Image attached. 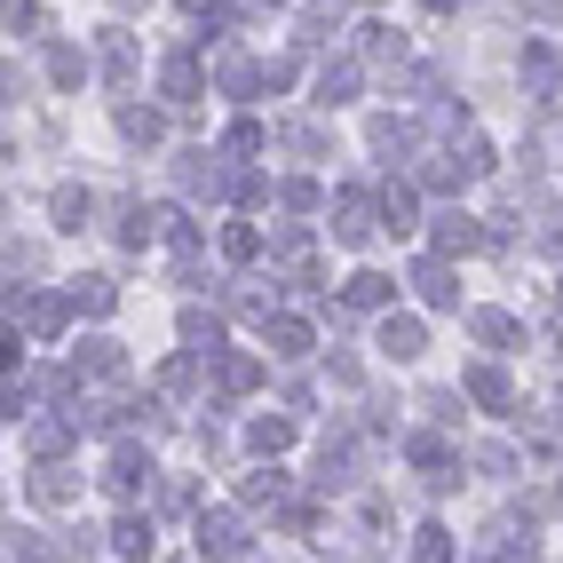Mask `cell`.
<instances>
[{
    "label": "cell",
    "instance_id": "obj_1",
    "mask_svg": "<svg viewBox=\"0 0 563 563\" xmlns=\"http://www.w3.org/2000/svg\"><path fill=\"white\" fill-rule=\"evenodd\" d=\"M191 548H199V563H239L246 555V523L231 516V508H199V523H191Z\"/></svg>",
    "mask_w": 563,
    "mask_h": 563
},
{
    "label": "cell",
    "instance_id": "obj_2",
    "mask_svg": "<svg viewBox=\"0 0 563 563\" xmlns=\"http://www.w3.org/2000/svg\"><path fill=\"white\" fill-rule=\"evenodd\" d=\"M71 382H80V389H120V382H128V350L96 333V342L71 350Z\"/></svg>",
    "mask_w": 563,
    "mask_h": 563
},
{
    "label": "cell",
    "instance_id": "obj_3",
    "mask_svg": "<svg viewBox=\"0 0 563 563\" xmlns=\"http://www.w3.org/2000/svg\"><path fill=\"white\" fill-rule=\"evenodd\" d=\"M64 310H71V294H9V325H24L32 342H56Z\"/></svg>",
    "mask_w": 563,
    "mask_h": 563
},
{
    "label": "cell",
    "instance_id": "obj_4",
    "mask_svg": "<svg viewBox=\"0 0 563 563\" xmlns=\"http://www.w3.org/2000/svg\"><path fill=\"white\" fill-rule=\"evenodd\" d=\"M468 563H532V508H523V516H500L493 532L476 540Z\"/></svg>",
    "mask_w": 563,
    "mask_h": 563
},
{
    "label": "cell",
    "instance_id": "obj_5",
    "mask_svg": "<svg viewBox=\"0 0 563 563\" xmlns=\"http://www.w3.org/2000/svg\"><path fill=\"white\" fill-rule=\"evenodd\" d=\"M373 231H382V199H365V191L333 199V239L342 246H373Z\"/></svg>",
    "mask_w": 563,
    "mask_h": 563
},
{
    "label": "cell",
    "instance_id": "obj_6",
    "mask_svg": "<svg viewBox=\"0 0 563 563\" xmlns=\"http://www.w3.org/2000/svg\"><path fill=\"white\" fill-rule=\"evenodd\" d=\"M429 246H437V254H476V246H493V231H484L476 214H461V207H444V214L429 222Z\"/></svg>",
    "mask_w": 563,
    "mask_h": 563
},
{
    "label": "cell",
    "instance_id": "obj_7",
    "mask_svg": "<svg viewBox=\"0 0 563 563\" xmlns=\"http://www.w3.org/2000/svg\"><path fill=\"white\" fill-rule=\"evenodd\" d=\"M405 286L421 294L429 310H461V286H453V262H444V254H421V262H412V278H405Z\"/></svg>",
    "mask_w": 563,
    "mask_h": 563
},
{
    "label": "cell",
    "instance_id": "obj_8",
    "mask_svg": "<svg viewBox=\"0 0 563 563\" xmlns=\"http://www.w3.org/2000/svg\"><path fill=\"white\" fill-rule=\"evenodd\" d=\"M152 476H159V468H152V453H135V444L120 437V453H111V468H103V493H111V500H135Z\"/></svg>",
    "mask_w": 563,
    "mask_h": 563
},
{
    "label": "cell",
    "instance_id": "obj_9",
    "mask_svg": "<svg viewBox=\"0 0 563 563\" xmlns=\"http://www.w3.org/2000/svg\"><path fill=\"white\" fill-rule=\"evenodd\" d=\"M357 88H365V71H357V56H325V64H318V103H325V111H342V103H357Z\"/></svg>",
    "mask_w": 563,
    "mask_h": 563
},
{
    "label": "cell",
    "instance_id": "obj_10",
    "mask_svg": "<svg viewBox=\"0 0 563 563\" xmlns=\"http://www.w3.org/2000/svg\"><path fill=\"white\" fill-rule=\"evenodd\" d=\"M468 405H484V412H516V382H508V373L500 365H468Z\"/></svg>",
    "mask_w": 563,
    "mask_h": 563
},
{
    "label": "cell",
    "instance_id": "obj_11",
    "mask_svg": "<svg viewBox=\"0 0 563 563\" xmlns=\"http://www.w3.org/2000/svg\"><path fill=\"white\" fill-rule=\"evenodd\" d=\"M32 500H41V508H71V500H80V468L41 461V468H32Z\"/></svg>",
    "mask_w": 563,
    "mask_h": 563
},
{
    "label": "cell",
    "instance_id": "obj_12",
    "mask_svg": "<svg viewBox=\"0 0 563 563\" xmlns=\"http://www.w3.org/2000/svg\"><path fill=\"white\" fill-rule=\"evenodd\" d=\"M71 437H80V421H71V412H56V421H24V453H32V461H64Z\"/></svg>",
    "mask_w": 563,
    "mask_h": 563
},
{
    "label": "cell",
    "instance_id": "obj_13",
    "mask_svg": "<svg viewBox=\"0 0 563 563\" xmlns=\"http://www.w3.org/2000/svg\"><path fill=\"white\" fill-rule=\"evenodd\" d=\"M421 350H429V325H421V318H397V310H389V318H382V357L412 365Z\"/></svg>",
    "mask_w": 563,
    "mask_h": 563
},
{
    "label": "cell",
    "instance_id": "obj_14",
    "mask_svg": "<svg viewBox=\"0 0 563 563\" xmlns=\"http://www.w3.org/2000/svg\"><path fill=\"white\" fill-rule=\"evenodd\" d=\"M175 333H183V350H191V357H207V365L222 357V318H214V310H183Z\"/></svg>",
    "mask_w": 563,
    "mask_h": 563
},
{
    "label": "cell",
    "instance_id": "obj_15",
    "mask_svg": "<svg viewBox=\"0 0 563 563\" xmlns=\"http://www.w3.org/2000/svg\"><path fill=\"white\" fill-rule=\"evenodd\" d=\"M350 476H357V444H350V429H333L325 453H318V484H325V493H342Z\"/></svg>",
    "mask_w": 563,
    "mask_h": 563
},
{
    "label": "cell",
    "instance_id": "obj_16",
    "mask_svg": "<svg viewBox=\"0 0 563 563\" xmlns=\"http://www.w3.org/2000/svg\"><path fill=\"white\" fill-rule=\"evenodd\" d=\"M199 88H207V80H199V64H191V56H167V64H159V96H167L175 111H191Z\"/></svg>",
    "mask_w": 563,
    "mask_h": 563
},
{
    "label": "cell",
    "instance_id": "obj_17",
    "mask_svg": "<svg viewBox=\"0 0 563 563\" xmlns=\"http://www.w3.org/2000/svg\"><path fill=\"white\" fill-rule=\"evenodd\" d=\"M389 302H397V278L389 271H357L342 286V310H389Z\"/></svg>",
    "mask_w": 563,
    "mask_h": 563
},
{
    "label": "cell",
    "instance_id": "obj_18",
    "mask_svg": "<svg viewBox=\"0 0 563 563\" xmlns=\"http://www.w3.org/2000/svg\"><path fill=\"white\" fill-rule=\"evenodd\" d=\"M96 64H103V80H111V88H128V80H135V32L111 24V32H103V48H96Z\"/></svg>",
    "mask_w": 563,
    "mask_h": 563
},
{
    "label": "cell",
    "instance_id": "obj_19",
    "mask_svg": "<svg viewBox=\"0 0 563 563\" xmlns=\"http://www.w3.org/2000/svg\"><path fill=\"white\" fill-rule=\"evenodd\" d=\"M214 382H222V397H246V389H262V357H246V350H222V357H214Z\"/></svg>",
    "mask_w": 563,
    "mask_h": 563
},
{
    "label": "cell",
    "instance_id": "obj_20",
    "mask_svg": "<svg viewBox=\"0 0 563 563\" xmlns=\"http://www.w3.org/2000/svg\"><path fill=\"white\" fill-rule=\"evenodd\" d=\"M555 80H563V64H555V48H523V96H532V103H548L555 96Z\"/></svg>",
    "mask_w": 563,
    "mask_h": 563
},
{
    "label": "cell",
    "instance_id": "obj_21",
    "mask_svg": "<svg viewBox=\"0 0 563 563\" xmlns=\"http://www.w3.org/2000/svg\"><path fill=\"white\" fill-rule=\"evenodd\" d=\"M468 333H476L484 350H523V325L508 310H468Z\"/></svg>",
    "mask_w": 563,
    "mask_h": 563
},
{
    "label": "cell",
    "instance_id": "obj_22",
    "mask_svg": "<svg viewBox=\"0 0 563 563\" xmlns=\"http://www.w3.org/2000/svg\"><path fill=\"white\" fill-rule=\"evenodd\" d=\"M214 80H222V96H254V88H262V64L239 56V48H222V56H214Z\"/></svg>",
    "mask_w": 563,
    "mask_h": 563
},
{
    "label": "cell",
    "instance_id": "obj_23",
    "mask_svg": "<svg viewBox=\"0 0 563 563\" xmlns=\"http://www.w3.org/2000/svg\"><path fill=\"white\" fill-rule=\"evenodd\" d=\"M382 222H389V231H412V222H421V191H412L405 175L382 183Z\"/></svg>",
    "mask_w": 563,
    "mask_h": 563
},
{
    "label": "cell",
    "instance_id": "obj_24",
    "mask_svg": "<svg viewBox=\"0 0 563 563\" xmlns=\"http://www.w3.org/2000/svg\"><path fill=\"white\" fill-rule=\"evenodd\" d=\"M120 135L135 143V152H152V143L167 135V120H159V111H152V103H120Z\"/></svg>",
    "mask_w": 563,
    "mask_h": 563
},
{
    "label": "cell",
    "instance_id": "obj_25",
    "mask_svg": "<svg viewBox=\"0 0 563 563\" xmlns=\"http://www.w3.org/2000/svg\"><path fill=\"white\" fill-rule=\"evenodd\" d=\"M71 310H88V318H111V310H120V286H111L103 271H88L80 286H71Z\"/></svg>",
    "mask_w": 563,
    "mask_h": 563
},
{
    "label": "cell",
    "instance_id": "obj_26",
    "mask_svg": "<svg viewBox=\"0 0 563 563\" xmlns=\"http://www.w3.org/2000/svg\"><path fill=\"white\" fill-rule=\"evenodd\" d=\"M222 183H231V175H222L207 152H183V191H191V199H222Z\"/></svg>",
    "mask_w": 563,
    "mask_h": 563
},
{
    "label": "cell",
    "instance_id": "obj_27",
    "mask_svg": "<svg viewBox=\"0 0 563 563\" xmlns=\"http://www.w3.org/2000/svg\"><path fill=\"white\" fill-rule=\"evenodd\" d=\"M111 555H128V563L152 555V516H120L111 523Z\"/></svg>",
    "mask_w": 563,
    "mask_h": 563
},
{
    "label": "cell",
    "instance_id": "obj_28",
    "mask_svg": "<svg viewBox=\"0 0 563 563\" xmlns=\"http://www.w3.org/2000/svg\"><path fill=\"white\" fill-rule=\"evenodd\" d=\"M262 342H271V357H310V325L302 318H271V325H262Z\"/></svg>",
    "mask_w": 563,
    "mask_h": 563
},
{
    "label": "cell",
    "instance_id": "obj_29",
    "mask_svg": "<svg viewBox=\"0 0 563 563\" xmlns=\"http://www.w3.org/2000/svg\"><path fill=\"white\" fill-rule=\"evenodd\" d=\"M246 444H254V453H262V461H278V453H286V444H294V421H278V412H262V421L246 429Z\"/></svg>",
    "mask_w": 563,
    "mask_h": 563
},
{
    "label": "cell",
    "instance_id": "obj_30",
    "mask_svg": "<svg viewBox=\"0 0 563 563\" xmlns=\"http://www.w3.org/2000/svg\"><path fill=\"white\" fill-rule=\"evenodd\" d=\"M239 500H246V508H278V500H286V476H278V468L239 476Z\"/></svg>",
    "mask_w": 563,
    "mask_h": 563
},
{
    "label": "cell",
    "instance_id": "obj_31",
    "mask_svg": "<svg viewBox=\"0 0 563 563\" xmlns=\"http://www.w3.org/2000/svg\"><path fill=\"white\" fill-rule=\"evenodd\" d=\"M9 563H71L64 548H48L41 532H24V523H16V532H9Z\"/></svg>",
    "mask_w": 563,
    "mask_h": 563
},
{
    "label": "cell",
    "instance_id": "obj_32",
    "mask_svg": "<svg viewBox=\"0 0 563 563\" xmlns=\"http://www.w3.org/2000/svg\"><path fill=\"white\" fill-rule=\"evenodd\" d=\"M48 80H56V88H80V80H88V56L71 48V41H56V48H48Z\"/></svg>",
    "mask_w": 563,
    "mask_h": 563
},
{
    "label": "cell",
    "instance_id": "obj_33",
    "mask_svg": "<svg viewBox=\"0 0 563 563\" xmlns=\"http://www.w3.org/2000/svg\"><path fill=\"white\" fill-rule=\"evenodd\" d=\"M453 167H461L468 183H484V175H493V143H484V135H461V143H453Z\"/></svg>",
    "mask_w": 563,
    "mask_h": 563
},
{
    "label": "cell",
    "instance_id": "obj_34",
    "mask_svg": "<svg viewBox=\"0 0 563 563\" xmlns=\"http://www.w3.org/2000/svg\"><path fill=\"white\" fill-rule=\"evenodd\" d=\"M199 365H207V357H191V350H183V357H167V365H159V389H167V397H191Z\"/></svg>",
    "mask_w": 563,
    "mask_h": 563
},
{
    "label": "cell",
    "instance_id": "obj_35",
    "mask_svg": "<svg viewBox=\"0 0 563 563\" xmlns=\"http://www.w3.org/2000/svg\"><path fill=\"white\" fill-rule=\"evenodd\" d=\"M412 563H453V532H444V523H421V532H412Z\"/></svg>",
    "mask_w": 563,
    "mask_h": 563
},
{
    "label": "cell",
    "instance_id": "obj_36",
    "mask_svg": "<svg viewBox=\"0 0 563 563\" xmlns=\"http://www.w3.org/2000/svg\"><path fill=\"white\" fill-rule=\"evenodd\" d=\"M373 64H405V32H389V24H365V41H357Z\"/></svg>",
    "mask_w": 563,
    "mask_h": 563
},
{
    "label": "cell",
    "instance_id": "obj_37",
    "mask_svg": "<svg viewBox=\"0 0 563 563\" xmlns=\"http://www.w3.org/2000/svg\"><path fill=\"white\" fill-rule=\"evenodd\" d=\"M412 143H421V135H412V120H373V152H389V159H405Z\"/></svg>",
    "mask_w": 563,
    "mask_h": 563
},
{
    "label": "cell",
    "instance_id": "obj_38",
    "mask_svg": "<svg viewBox=\"0 0 563 563\" xmlns=\"http://www.w3.org/2000/svg\"><path fill=\"white\" fill-rule=\"evenodd\" d=\"M318 199H325V191H318L310 175H294V183H278V207H286V214H318Z\"/></svg>",
    "mask_w": 563,
    "mask_h": 563
},
{
    "label": "cell",
    "instance_id": "obj_39",
    "mask_svg": "<svg viewBox=\"0 0 563 563\" xmlns=\"http://www.w3.org/2000/svg\"><path fill=\"white\" fill-rule=\"evenodd\" d=\"M88 214H96L88 191H56V231H88Z\"/></svg>",
    "mask_w": 563,
    "mask_h": 563
},
{
    "label": "cell",
    "instance_id": "obj_40",
    "mask_svg": "<svg viewBox=\"0 0 563 563\" xmlns=\"http://www.w3.org/2000/svg\"><path fill=\"white\" fill-rule=\"evenodd\" d=\"M262 143H271V135H262L254 120H239L231 135H222V159H254V152H262Z\"/></svg>",
    "mask_w": 563,
    "mask_h": 563
},
{
    "label": "cell",
    "instance_id": "obj_41",
    "mask_svg": "<svg viewBox=\"0 0 563 563\" xmlns=\"http://www.w3.org/2000/svg\"><path fill=\"white\" fill-rule=\"evenodd\" d=\"M222 254H231V262H254V254H262V231H254V222H231V231H222Z\"/></svg>",
    "mask_w": 563,
    "mask_h": 563
},
{
    "label": "cell",
    "instance_id": "obj_42",
    "mask_svg": "<svg viewBox=\"0 0 563 563\" xmlns=\"http://www.w3.org/2000/svg\"><path fill=\"white\" fill-rule=\"evenodd\" d=\"M286 152H294V159H325V135H318L310 120H294V128H286Z\"/></svg>",
    "mask_w": 563,
    "mask_h": 563
},
{
    "label": "cell",
    "instance_id": "obj_43",
    "mask_svg": "<svg viewBox=\"0 0 563 563\" xmlns=\"http://www.w3.org/2000/svg\"><path fill=\"white\" fill-rule=\"evenodd\" d=\"M9 32H16V41H41V32H48V16L32 9V0H9Z\"/></svg>",
    "mask_w": 563,
    "mask_h": 563
},
{
    "label": "cell",
    "instance_id": "obj_44",
    "mask_svg": "<svg viewBox=\"0 0 563 563\" xmlns=\"http://www.w3.org/2000/svg\"><path fill=\"white\" fill-rule=\"evenodd\" d=\"M476 468H493V476H516L523 461H516V444H484V453H476Z\"/></svg>",
    "mask_w": 563,
    "mask_h": 563
},
{
    "label": "cell",
    "instance_id": "obj_45",
    "mask_svg": "<svg viewBox=\"0 0 563 563\" xmlns=\"http://www.w3.org/2000/svg\"><path fill=\"white\" fill-rule=\"evenodd\" d=\"M16 271H24V278L41 271V246H32V239H9V278H16Z\"/></svg>",
    "mask_w": 563,
    "mask_h": 563
},
{
    "label": "cell",
    "instance_id": "obj_46",
    "mask_svg": "<svg viewBox=\"0 0 563 563\" xmlns=\"http://www.w3.org/2000/svg\"><path fill=\"white\" fill-rule=\"evenodd\" d=\"M239 199H246V207H271L278 191H271V175H239Z\"/></svg>",
    "mask_w": 563,
    "mask_h": 563
},
{
    "label": "cell",
    "instance_id": "obj_47",
    "mask_svg": "<svg viewBox=\"0 0 563 563\" xmlns=\"http://www.w3.org/2000/svg\"><path fill=\"white\" fill-rule=\"evenodd\" d=\"M159 508H167V516H183V508H191V484L167 476V484H159Z\"/></svg>",
    "mask_w": 563,
    "mask_h": 563
},
{
    "label": "cell",
    "instance_id": "obj_48",
    "mask_svg": "<svg viewBox=\"0 0 563 563\" xmlns=\"http://www.w3.org/2000/svg\"><path fill=\"white\" fill-rule=\"evenodd\" d=\"M262 9H286V0H246V16H262Z\"/></svg>",
    "mask_w": 563,
    "mask_h": 563
},
{
    "label": "cell",
    "instance_id": "obj_49",
    "mask_svg": "<svg viewBox=\"0 0 563 563\" xmlns=\"http://www.w3.org/2000/svg\"><path fill=\"white\" fill-rule=\"evenodd\" d=\"M429 9H453V0H429Z\"/></svg>",
    "mask_w": 563,
    "mask_h": 563
},
{
    "label": "cell",
    "instance_id": "obj_50",
    "mask_svg": "<svg viewBox=\"0 0 563 563\" xmlns=\"http://www.w3.org/2000/svg\"><path fill=\"white\" fill-rule=\"evenodd\" d=\"M532 9H555V0H532Z\"/></svg>",
    "mask_w": 563,
    "mask_h": 563
},
{
    "label": "cell",
    "instance_id": "obj_51",
    "mask_svg": "<svg viewBox=\"0 0 563 563\" xmlns=\"http://www.w3.org/2000/svg\"><path fill=\"white\" fill-rule=\"evenodd\" d=\"M555 421H563V405H555Z\"/></svg>",
    "mask_w": 563,
    "mask_h": 563
},
{
    "label": "cell",
    "instance_id": "obj_52",
    "mask_svg": "<svg viewBox=\"0 0 563 563\" xmlns=\"http://www.w3.org/2000/svg\"><path fill=\"white\" fill-rule=\"evenodd\" d=\"M555 493H563V476H555Z\"/></svg>",
    "mask_w": 563,
    "mask_h": 563
},
{
    "label": "cell",
    "instance_id": "obj_53",
    "mask_svg": "<svg viewBox=\"0 0 563 563\" xmlns=\"http://www.w3.org/2000/svg\"><path fill=\"white\" fill-rule=\"evenodd\" d=\"M365 9H373V0H365Z\"/></svg>",
    "mask_w": 563,
    "mask_h": 563
}]
</instances>
